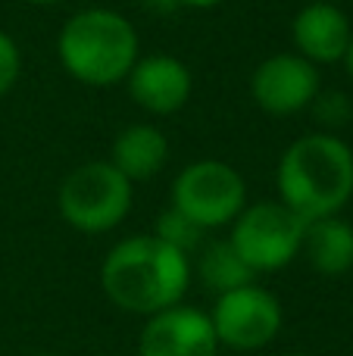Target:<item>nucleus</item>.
Wrapping results in <instances>:
<instances>
[{"instance_id": "f8f14e48", "label": "nucleus", "mask_w": 353, "mask_h": 356, "mask_svg": "<svg viewBox=\"0 0 353 356\" xmlns=\"http://www.w3.org/2000/svg\"><path fill=\"white\" fill-rule=\"evenodd\" d=\"M300 250L319 275H344L353 269V225L341 216L306 222Z\"/></svg>"}, {"instance_id": "9d476101", "label": "nucleus", "mask_w": 353, "mask_h": 356, "mask_svg": "<svg viewBox=\"0 0 353 356\" xmlns=\"http://www.w3.org/2000/svg\"><path fill=\"white\" fill-rule=\"evenodd\" d=\"M125 81L131 100L154 116H172L191 97V72L185 63L169 54L138 56Z\"/></svg>"}, {"instance_id": "39448f33", "label": "nucleus", "mask_w": 353, "mask_h": 356, "mask_svg": "<svg viewBox=\"0 0 353 356\" xmlns=\"http://www.w3.org/2000/svg\"><path fill=\"white\" fill-rule=\"evenodd\" d=\"M131 181L113 163H85L60 188V213L75 232L104 234L131 209Z\"/></svg>"}, {"instance_id": "1a4fd4ad", "label": "nucleus", "mask_w": 353, "mask_h": 356, "mask_svg": "<svg viewBox=\"0 0 353 356\" xmlns=\"http://www.w3.org/2000/svg\"><path fill=\"white\" fill-rule=\"evenodd\" d=\"M219 338L204 309L169 307L147 316L138 341V356H216Z\"/></svg>"}, {"instance_id": "f3484780", "label": "nucleus", "mask_w": 353, "mask_h": 356, "mask_svg": "<svg viewBox=\"0 0 353 356\" xmlns=\"http://www.w3.org/2000/svg\"><path fill=\"white\" fill-rule=\"evenodd\" d=\"M181 6H191V10H210V6H219L222 0H175Z\"/></svg>"}, {"instance_id": "4468645a", "label": "nucleus", "mask_w": 353, "mask_h": 356, "mask_svg": "<svg viewBox=\"0 0 353 356\" xmlns=\"http://www.w3.org/2000/svg\"><path fill=\"white\" fill-rule=\"evenodd\" d=\"M254 275L256 272L238 257L229 241H213V244H206L204 253H200V278H204V284L213 288L216 294H225V291H235V288H241V284H250Z\"/></svg>"}, {"instance_id": "9b49d317", "label": "nucleus", "mask_w": 353, "mask_h": 356, "mask_svg": "<svg viewBox=\"0 0 353 356\" xmlns=\"http://www.w3.org/2000/svg\"><path fill=\"white\" fill-rule=\"evenodd\" d=\"M294 47L310 63H341L350 47V19L344 10L325 0H313L294 16L291 22Z\"/></svg>"}, {"instance_id": "0eeeda50", "label": "nucleus", "mask_w": 353, "mask_h": 356, "mask_svg": "<svg viewBox=\"0 0 353 356\" xmlns=\"http://www.w3.org/2000/svg\"><path fill=\"white\" fill-rule=\"evenodd\" d=\"M213 332L219 347L229 350H260L272 344L281 332V303L272 291L260 284H241L235 291L219 294L216 307L210 313Z\"/></svg>"}, {"instance_id": "6ab92c4d", "label": "nucleus", "mask_w": 353, "mask_h": 356, "mask_svg": "<svg viewBox=\"0 0 353 356\" xmlns=\"http://www.w3.org/2000/svg\"><path fill=\"white\" fill-rule=\"evenodd\" d=\"M25 3H38V6H47V3H60V0H25Z\"/></svg>"}, {"instance_id": "dca6fc26", "label": "nucleus", "mask_w": 353, "mask_h": 356, "mask_svg": "<svg viewBox=\"0 0 353 356\" xmlns=\"http://www.w3.org/2000/svg\"><path fill=\"white\" fill-rule=\"evenodd\" d=\"M19 69H22V56H19V47L6 31H0V97L10 94V88L16 85Z\"/></svg>"}, {"instance_id": "a211bd4d", "label": "nucleus", "mask_w": 353, "mask_h": 356, "mask_svg": "<svg viewBox=\"0 0 353 356\" xmlns=\"http://www.w3.org/2000/svg\"><path fill=\"white\" fill-rule=\"evenodd\" d=\"M344 66H347V72H350V79H353V38H350L347 54H344Z\"/></svg>"}, {"instance_id": "412c9836", "label": "nucleus", "mask_w": 353, "mask_h": 356, "mask_svg": "<svg viewBox=\"0 0 353 356\" xmlns=\"http://www.w3.org/2000/svg\"><path fill=\"white\" fill-rule=\"evenodd\" d=\"M291 356H306V353H291Z\"/></svg>"}, {"instance_id": "6e6552de", "label": "nucleus", "mask_w": 353, "mask_h": 356, "mask_svg": "<svg viewBox=\"0 0 353 356\" xmlns=\"http://www.w3.org/2000/svg\"><path fill=\"white\" fill-rule=\"evenodd\" d=\"M250 94L269 116H294L319 97V69L300 54H275L254 69Z\"/></svg>"}, {"instance_id": "aec40b11", "label": "nucleus", "mask_w": 353, "mask_h": 356, "mask_svg": "<svg viewBox=\"0 0 353 356\" xmlns=\"http://www.w3.org/2000/svg\"><path fill=\"white\" fill-rule=\"evenodd\" d=\"M38 356H56V353H38Z\"/></svg>"}, {"instance_id": "f03ea898", "label": "nucleus", "mask_w": 353, "mask_h": 356, "mask_svg": "<svg viewBox=\"0 0 353 356\" xmlns=\"http://www.w3.org/2000/svg\"><path fill=\"white\" fill-rule=\"evenodd\" d=\"M279 197L300 219L338 216L353 197V150L329 131L304 135L279 160Z\"/></svg>"}, {"instance_id": "7ed1b4c3", "label": "nucleus", "mask_w": 353, "mask_h": 356, "mask_svg": "<svg viewBox=\"0 0 353 356\" xmlns=\"http://www.w3.org/2000/svg\"><path fill=\"white\" fill-rule=\"evenodd\" d=\"M56 54L81 85L110 88L129 79L138 63V35L129 19L113 10H79L60 29Z\"/></svg>"}, {"instance_id": "2eb2a0df", "label": "nucleus", "mask_w": 353, "mask_h": 356, "mask_svg": "<svg viewBox=\"0 0 353 356\" xmlns=\"http://www.w3.org/2000/svg\"><path fill=\"white\" fill-rule=\"evenodd\" d=\"M200 228L194 225L188 216H181L175 207H169L166 213L160 216V222H156V238H163L166 244H172L175 250L181 253H191L194 247L200 244Z\"/></svg>"}, {"instance_id": "423d86ee", "label": "nucleus", "mask_w": 353, "mask_h": 356, "mask_svg": "<svg viewBox=\"0 0 353 356\" xmlns=\"http://www.w3.org/2000/svg\"><path fill=\"white\" fill-rule=\"evenodd\" d=\"M172 207L200 232L222 228L247 207V184L238 169L219 160H200L181 169L172 184Z\"/></svg>"}, {"instance_id": "ddd939ff", "label": "nucleus", "mask_w": 353, "mask_h": 356, "mask_svg": "<svg viewBox=\"0 0 353 356\" xmlns=\"http://www.w3.org/2000/svg\"><path fill=\"white\" fill-rule=\"evenodd\" d=\"M166 160H169V141L154 125H131V129L119 131V138L113 141L110 163L131 184L154 178L166 166Z\"/></svg>"}, {"instance_id": "f257e3e1", "label": "nucleus", "mask_w": 353, "mask_h": 356, "mask_svg": "<svg viewBox=\"0 0 353 356\" xmlns=\"http://www.w3.org/2000/svg\"><path fill=\"white\" fill-rule=\"evenodd\" d=\"M100 284L119 309L154 316L181 303L191 284V263L188 253L175 250L156 234H135L106 253Z\"/></svg>"}, {"instance_id": "20e7f679", "label": "nucleus", "mask_w": 353, "mask_h": 356, "mask_svg": "<svg viewBox=\"0 0 353 356\" xmlns=\"http://www.w3.org/2000/svg\"><path fill=\"white\" fill-rule=\"evenodd\" d=\"M306 219L281 200H260L244 207L231 222L229 244L254 272L285 269L304 247Z\"/></svg>"}]
</instances>
